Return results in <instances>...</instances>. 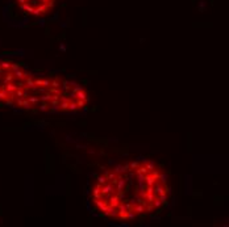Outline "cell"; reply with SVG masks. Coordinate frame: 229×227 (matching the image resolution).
Masks as SVG:
<instances>
[{
	"label": "cell",
	"mask_w": 229,
	"mask_h": 227,
	"mask_svg": "<svg viewBox=\"0 0 229 227\" xmlns=\"http://www.w3.org/2000/svg\"><path fill=\"white\" fill-rule=\"evenodd\" d=\"M17 4L25 13L36 17H42L53 9L55 0H17Z\"/></svg>",
	"instance_id": "3"
},
{
	"label": "cell",
	"mask_w": 229,
	"mask_h": 227,
	"mask_svg": "<svg viewBox=\"0 0 229 227\" xmlns=\"http://www.w3.org/2000/svg\"><path fill=\"white\" fill-rule=\"evenodd\" d=\"M0 104L28 112L76 113L88 106L90 93L76 80L0 59Z\"/></svg>",
	"instance_id": "2"
},
{
	"label": "cell",
	"mask_w": 229,
	"mask_h": 227,
	"mask_svg": "<svg viewBox=\"0 0 229 227\" xmlns=\"http://www.w3.org/2000/svg\"><path fill=\"white\" fill-rule=\"evenodd\" d=\"M170 185L166 172L149 159H133L104 169L91 188L93 209L119 222L133 220L166 205Z\"/></svg>",
	"instance_id": "1"
}]
</instances>
